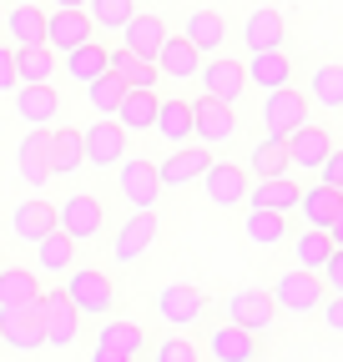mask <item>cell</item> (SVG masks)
<instances>
[{"instance_id":"obj_1","label":"cell","mask_w":343,"mask_h":362,"mask_svg":"<svg viewBox=\"0 0 343 362\" xmlns=\"http://www.w3.org/2000/svg\"><path fill=\"white\" fill-rule=\"evenodd\" d=\"M66 302L81 312V317H111L116 307V287L106 272H91V267H71V277H66Z\"/></svg>"},{"instance_id":"obj_2","label":"cell","mask_w":343,"mask_h":362,"mask_svg":"<svg viewBox=\"0 0 343 362\" xmlns=\"http://www.w3.org/2000/svg\"><path fill=\"white\" fill-rule=\"evenodd\" d=\"M273 307L278 312H293V317H308V312H318V302L328 297L323 292V282H318V272H303V267H293V272H283V277L273 282Z\"/></svg>"},{"instance_id":"obj_3","label":"cell","mask_w":343,"mask_h":362,"mask_svg":"<svg viewBox=\"0 0 343 362\" xmlns=\"http://www.w3.org/2000/svg\"><path fill=\"white\" fill-rule=\"evenodd\" d=\"M308 96L298 86H278V90H268V101H263V121H268V136L263 141H283V136L293 131V126H303L308 121Z\"/></svg>"},{"instance_id":"obj_4","label":"cell","mask_w":343,"mask_h":362,"mask_svg":"<svg viewBox=\"0 0 343 362\" xmlns=\"http://www.w3.org/2000/svg\"><path fill=\"white\" fill-rule=\"evenodd\" d=\"M56 226H61L71 242H96L101 226H106V211H101V202L91 192H76V197H66L56 206Z\"/></svg>"},{"instance_id":"obj_5","label":"cell","mask_w":343,"mask_h":362,"mask_svg":"<svg viewBox=\"0 0 343 362\" xmlns=\"http://www.w3.org/2000/svg\"><path fill=\"white\" fill-rule=\"evenodd\" d=\"M192 106V136H197V146H227L232 136H237V106H223V101H187Z\"/></svg>"},{"instance_id":"obj_6","label":"cell","mask_w":343,"mask_h":362,"mask_svg":"<svg viewBox=\"0 0 343 362\" xmlns=\"http://www.w3.org/2000/svg\"><path fill=\"white\" fill-rule=\"evenodd\" d=\"M40 332H46V347H71L81 337V312L66 302V292H40Z\"/></svg>"},{"instance_id":"obj_7","label":"cell","mask_w":343,"mask_h":362,"mask_svg":"<svg viewBox=\"0 0 343 362\" xmlns=\"http://www.w3.org/2000/svg\"><path fill=\"white\" fill-rule=\"evenodd\" d=\"M126 156V131L111 116H96V126L81 131V166H116Z\"/></svg>"},{"instance_id":"obj_8","label":"cell","mask_w":343,"mask_h":362,"mask_svg":"<svg viewBox=\"0 0 343 362\" xmlns=\"http://www.w3.org/2000/svg\"><path fill=\"white\" fill-rule=\"evenodd\" d=\"M121 171H116V187H121V197H126V206H137V211H152L157 206V197H162V181H157V166L152 161H142V156H132V161H116Z\"/></svg>"},{"instance_id":"obj_9","label":"cell","mask_w":343,"mask_h":362,"mask_svg":"<svg viewBox=\"0 0 343 362\" xmlns=\"http://www.w3.org/2000/svg\"><path fill=\"white\" fill-rule=\"evenodd\" d=\"M197 81H202L207 96H212V101H223V106H237V101H242V90H247L242 61H232V56H212V61H202Z\"/></svg>"},{"instance_id":"obj_10","label":"cell","mask_w":343,"mask_h":362,"mask_svg":"<svg viewBox=\"0 0 343 362\" xmlns=\"http://www.w3.org/2000/svg\"><path fill=\"white\" fill-rule=\"evenodd\" d=\"M227 322H237L242 332H268L278 322V307L263 287H237L227 297Z\"/></svg>"},{"instance_id":"obj_11","label":"cell","mask_w":343,"mask_h":362,"mask_svg":"<svg viewBox=\"0 0 343 362\" xmlns=\"http://www.w3.org/2000/svg\"><path fill=\"white\" fill-rule=\"evenodd\" d=\"M207 166H212V151L187 141V146H172V156L157 166V181H162V192H182V187H192Z\"/></svg>"},{"instance_id":"obj_12","label":"cell","mask_w":343,"mask_h":362,"mask_svg":"<svg viewBox=\"0 0 343 362\" xmlns=\"http://www.w3.org/2000/svg\"><path fill=\"white\" fill-rule=\"evenodd\" d=\"M197 181H202V192H207V202H212V206H242V197H247V181H252V176H247L242 166L212 161V166H207Z\"/></svg>"},{"instance_id":"obj_13","label":"cell","mask_w":343,"mask_h":362,"mask_svg":"<svg viewBox=\"0 0 343 362\" xmlns=\"http://www.w3.org/2000/svg\"><path fill=\"white\" fill-rule=\"evenodd\" d=\"M152 66H157V76H167V81H197V71H202V51H197L187 35H167V40H162V51L152 56Z\"/></svg>"},{"instance_id":"obj_14","label":"cell","mask_w":343,"mask_h":362,"mask_svg":"<svg viewBox=\"0 0 343 362\" xmlns=\"http://www.w3.org/2000/svg\"><path fill=\"white\" fill-rule=\"evenodd\" d=\"M157 312H162V322H167V327H192L197 317L207 312V297H202V287L172 282V287H162V297H157Z\"/></svg>"},{"instance_id":"obj_15","label":"cell","mask_w":343,"mask_h":362,"mask_svg":"<svg viewBox=\"0 0 343 362\" xmlns=\"http://www.w3.org/2000/svg\"><path fill=\"white\" fill-rule=\"evenodd\" d=\"M328 126H313V121H303V126H293L288 136H283V151H288V166H303V171H313L323 156H328Z\"/></svg>"},{"instance_id":"obj_16","label":"cell","mask_w":343,"mask_h":362,"mask_svg":"<svg viewBox=\"0 0 343 362\" xmlns=\"http://www.w3.org/2000/svg\"><path fill=\"white\" fill-rule=\"evenodd\" d=\"M0 342L16 352H40L46 347V332H40V317L26 307H0Z\"/></svg>"},{"instance_id":"obj_17","label":"cell","mask_w":343,"mask_h":362,"mask_svg":"<svg viewBox=\"0 0 343 362\" xmlns=\"http://www.w3.org/2000/svg\"><path fill=\"white\" fill-rule=\"evenodd\" d=\"M86 40H96L86 11H51V16H46L40 45H51V51H56V45H61V51H76V45H86Z\"/></svg>"},{"instance_id":"obj_18","label":"cell","mask_w":343,"mask_h":362,"mask_svg":"<svg viewBox=\"0 0 343 362\" xmlns=\"http://www.w3.org/2000/svg\"><path fill=\"white\" fill-rule=\"evenodd\" d=\"M207 352L218 362H257L263 357V342H257V332H242L237 322H227V327L207 332Z\"/></svg>"},{"instance_id":"obj_19","label":"cell","mask_w":343,"mask_h":362,"mask_svg":"<svg viewBox=\"0 0 343 362\" xmlns=\"http://www.w3.org/2000/svg\"><path fill=\"white\" fill-rule=\"evenodd\" d=\"M16 166H21V176L30 181V187H46L51 181V126H30L26 131Z\"/></svg>"},{"instance_id":"obj_20","label":"cell","mask_w":343,"mask_h":362,"mask_svg":"<svg viewBox=\"0 0 343 362\" xmlns=\"http://www.w3.org/2000/svg\"><path fill=\"white\" fill-rule=\"evenodd\" d=\"M298 211H303V226H318V232L343 226V192H333V187H303V192H298Z\"/></svg>"},{"instance_id":"obj_21","label":"cell","mask_w":343,"mask_h":362,"mask_svg":"<svg viewBox=\"0 0 343 362\" xmlns=\"http://www.w3.org/2000/svg\"><path fill=\"white\" fill-rule=\"evenodd\" d=\"M11 96H16V116L26 126H51L61 116V90L56 86H16Z\"/></svg>"},{"instance_id":"obj_22","label":"cell","mask_w":343,"mask_h":362,"mask_svg":"<svg viewBox=\"0 0 343 362\" xmlns=\"http://www.w3.org/2000/svg\"><path fill=\"white\" fill-rule=\"evenodd\" d=\"M106 76H116L126 90H157V66L137 51H126V45H116V51H106Z\"/></svg>"},{"instance_id":"obj_23","label":"cell","mask_w":343,"mask_h":362,"mask_svg":"<svg viewBox=\"0 0 343 362\" xmlns=\"http://www.w3.org/2000/svg\"><path fill=\"white\" fill-rule=\"evenodd\" d=\"M298 181L293 176H263V181H247V197L242 206H263V211H293L298 206Z\"/></svg>"},{"instance_id":"obj_24","label":"cell","mask_w":343,"mask_h":362,"mask_svg":"<svg viewBox=\"0 0 343 362\" xmlns=\"http://www.w3.org/2000/svg\"><path fill=\"white\" fill-rule=\"evenodd\" d=\"M157 242V211H132L126 216V226L116 232V247H111V257L126 267V262H137L147 247Z\"/></svg>"},{"instance_id":"obj_25","label":"cell","mask_w":343,"mask_h":362,"mask_svg":"<svg viewBox=\"0 0 343 362\" xmlns=\"http://www.w3.org/2000/svg\"><path fill=\"white\" fill-rule=\"evenodd\" d=\"M242 76H247V86L278 90V86H293V61H288L283 51H252V56L242 61Z\"/></svg>"},{"instance_id":"obj_26","label":"cell","mask_w":343,"mask_h":362,"mask_svg":"<svg viewBox=\"0 0 343 362\" xmlns=\"http://www.w3.org/2000/svg\"><path fill=\"white\" fill-rule=\"evenodd\" d=\"M242 237L252 247H278L293 237V226H288V211H263V206H247L242 216Z\"/></svg>"},{"instance_id":"obj_27","label":"cell","mask_w":343,"mask_h":362,"mask_svg":"<svg viewBox=\"0 0 343 362\" xmlns=\"http://www.w3.org/2000/svg\"><path fill=\"white\" fill-rule=\"evenodd\" d=\"M242 45L247 51H283V16L273 6H257L242 21Z\"/></svg>"},{"instance_id":"obj_28","label":"cell","mask_w":343,"mask_h":362,"mask_svg":"<svg viewBox=\"0 0 343 362\" xmlns=\"http://www.w3.org/2000/svg\"><path fill=\"white\" fill-rule=\"evenodd\" d=\"M142 347H147L142 327L126 322V317H111V322L101 327V342H96V352H106V357H116V362H132Z\"/></svg>"},{"instance_id":"obj_29","label":"cell","mask_w":343,"mask_h":362,"mask_svg":"<svg viewBox=\"0 0 343 362\" xmlns=\"http://www.w3.org/2000/svg\"><path fill=\"white\" fill-rule=\"evenodd\" d=\"M56 51L51 45H16V86H51Z\"/></svg>"},{"instance_id":"obj_30","label":"cell","mask_w":343,"mask_h":362,"mask_svg":"<svg viewBox=\"0 0 343 362\" xmlns=\"http://www.w3.org/2000/svg\"><path fill=\"white\" fill-rule=\"evenodd\" d=\"M152 131L162 136L167 146H187V141H192V106H187V101H157Z\"/></svg>"},{"instance_id":"obj_31","label":"cell","mask_w":343,"mask_h":362,"mask_svg":"<svg viewBox=\"0 0 343 362\" xmlns=\"http://www.w3.org/2000/svg\"><path fill=\"white\" fill-rule=\"evenodd\" d=\"M51 226H56V202H40V197H35V202H21L16 216H11V232H16L21 242H40Z\"/></svg>"},{"instance_id":"obj_32","label":"cell","mask_w":343,"mask_h":362,"mask_svg":"<svg viewBox=\"0 0 343 362\" xmlns=\"http://www.w3.org/2000/svg\"><path fill=\"white\" fill-rule=\"evenodd\" d=\"M157 90H126V96H121V106H116V126L126 131V136H132V131H152V116H157Z\"/></svg>"},{"instance_id":"obj_33","label":"cell","mask_w":343,"mask_h":362,"mask_svg":"<svg viewBox=\"0 0 343 362\" xmlns=\"http://www.w3.org/2000/svg\"><path fill=\"white\" fill-rule=\"evenodd\" d=\"M308 106H323L328 116L333 111H343V66H333V61H323L318 71H313V81H308Z\"/></svg>"},{"instance_id":"obj_34","label":"cell","mask_w":343,"mask_h":362,"mask_svg":"<svg viewBox=\"0 0 343 362\" xmlns=\"http://www.w3.org/2000/svg\"><path fill=\"white\" fill-rule=\"evenodd\" d=\"M192 45H197V51L202 56H218L223 51V40H227V21L218 16V11H192L187 16V30H182Z\"/></svg>"},{"instance_id":"obj_35","label":"cell","mask_w":343,"mask_h":362,"mask_svg":"<svg viewBox=\"0 0 343 362\" xmlns=\"http://www.w3.org/2000/svg\"><path fill=\"white\" fill-rule=\"evenodd\" d=\"M0 307H26L35 312L40 307V282L21 267H0Z\"/></svg>"},{"instance_id":"obj_36","label":"cell","mask_w":343,"mask_h":362,"mask_svg":"<svg viewBox=\"0 0 343 362\" xmlns=\"http://www.w3.org/2000/svg\"><path fill=\"white\" fill-rule=\"evenodd\" d=\"M162 40H167V25L157 16H132L121 25V45H126V51H137V56H147V61L162 51Z\"/></svg>"},{"instance_id":"obj_37","label":"cell","mask_w":343,"mask_h":362,"mask_svg":"<svg viewBox=\"0 0 343 362\" xmlns=\"http://www.w3.org/2000/svg\"><path fill=\"white\" fill-rule=\"evenodd\" d=\"M35 262H40V272L61 277V272H71V267H76V242L61 232V226H51V232L35 242Z\"/></svg>"},{"instance_id":"obj_38","label":"cell","mask_w":343,"mask_h":362,"mask_svg":"<svg viewBox=\"0 0 343 362\" xmlns=\"http://www.w3.org/2000/svg\"><path fill=\"white\" fill-rule=\"evenodd\" d=\"M0 30H6L16 45H40L46 16H40V6H11V11H0Z\"/></svg>"},{"instance_id":"obj_39","label":"cell","mask_w":343,"mask_h":362,"mask_svg":"<svg viewBox=\"0 0 343 362\" xmlns=\"http://www.w3.org/2000/svg\"><path fill=\"white\" fill-rule=\"evenodd\" d=\"M328 252H343L328 232H318V226H303V232L293 237V267H303V272H318Z\"/></svg>"},{"instance_id":"obj_40","label":"cell","mask_w":343,"mask_h":362,"mask_svg":"<svg viewBox=\"0 0 343 362\" xmlns=\"http://www.w3.org/2000/svg\"><path fill=\"white\" fill-rule=\"evenodd\" d=\"M66 76L81 81V86H91L96 76H106V45L86 40V45H76V51H66Z\"/></svg>"},{"instance_id":"obj_41","label":"cell","mask_w":343,"mask_h":362,"mask_svg":"<svg viewBox=\"0 0 343 362\" xmlns=\"http://www.w3.org/2000/svg\"><path fill=\"white\" fill-rule=\"evenodd\" d=\"M81 11H86V21H91V30H121L137 16V0H86Z\"/></svg>"},{"instance_id":"obj_42","label":"cell","mask_w":343,"mask_h":362,"mask_svg":"<svg viewBox=\"0 0 343 362\" xmlns=\"http://www.w3.org/2000/svg\"><path fill=\"white\" fill-rule=\"evenodd\" d=\"M71 171H81V131L61 126L51 131V176H71Z\"/></svg>"},{"instance_id":"obj_43","label":"cell","mask_w":343,"mask_h":362,"mask_svg":"<svg viewBox=\"0 0 343 362\" xmlns=\"http://www.w3.org/2000/svg\"><path fill=\"white\" fill-rule=\"evenodd\" d=\"M247 176H288V151H283V141H257L252 151H247V166H242Z\"/></svg>"},{"instance_id":"obj_44","label":"cell","mask_w":343,"mask_h":362,"mask_svg":"<svg viewBox=\"0 0 343 362\" xmlns=\"http://www.w3.org/2000/svg\"><path fill=\"white\" fill-rule=\"evenodd\" d=\"M121 96H126V86H121L116 76H96L91 86H86V101H91V111H96V116H116Z\"/></svg>"},{"instance_id":"obj_45","label":"cell","mask_w":343,"mask_h":362,"mask_svg":"<svg viewBox=\"0 0 343 362\" xmlns=\"http://www.w3.org/2000/svg\"><path fill=\"white\" fill-rule=\"evenodd\" d=\"M152 362H202V352H197V342H187V337H167Z\"/></svg>"},{"instance_id":"obj_46","label":"cell","mask_w":343,"mask_h":362,"mask_svg":"<svg viewBox=\"0 0 343 362\" xmlns=\"http://www.w3.org/2000/svg\"><path fill=\"white\" fill-rule=\"evenodd\" d=\"M313 171H318V187H333V192H343V151H338V146H328V156H323Z\"/></svg>"},{"instance_id":"obj_47","label":"cell","mask_w":343,"mask_h":362,"mask_svg":"<svg viewBox=\"0 0 343 362\" xmlns=\"http://www.w3.org/2000/svg\"><path fill=\"white\" fill-rule=\"evenodd\" d=\"M318 282H323V292L343 297V252H328V257H323V267H318Z\"/></svg>"},{"instance_id":"obj_48","label":"cell","mask_w":343,"mask_h":362,"mask_svg":"<svg viewBox=\"0 0 343 362\" xmlns=\"http://www.w3.org/2000/svg\"><path fill=\"white\" fill-rule=\"evenodd\" d=\"M318 317H323V327H328V332H343V297L328 292V297L318 302Z\"/></svg>"},{"instance_id":"obj_49","label":"cell","mask_w":343,"mask_h":362,"mask_svg":"<svg viewBox=\"0 0 343 362\" xmlns=\"http://www.w3.org/2000/svg\"><path fill=\"white\" fill-rule=\"evenodd\" d=\"M16 90V45H0V96Z\"/></svg>"},{"instance_id":"obj_50","label":"cell","mask_w":343,"mask_h":362,"mask_svg":"<svg viewBox=\"0 0 343 362\" xmlns=\"http://www.w3.org/2000/svg\"><path fill=\"white\" fill-rule=\"evenodd\" d=\"M51 6H56V11H81L86 0H51Z\"/></svg>"}]
</instances>
